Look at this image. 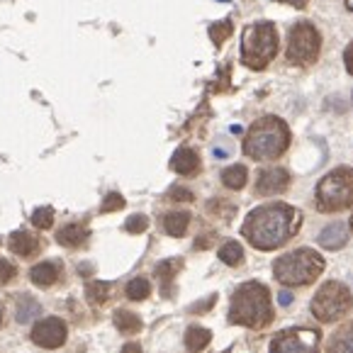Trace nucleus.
I'll return each instance as SVG.
<instances>
[{"mask_svg":"<svg viewBox=\"0 0 353 353\" xmlns=\"http://www.w3.org/2000/svg\"><path fill=\"white\" fill-rule=\"evenodd\" d=\"M302 222V214L295 208L283 203L263 205L256 208L254 212L246 217L241 234H244L249 244L261 251H273L283 246L292 234L297 232Z\"/></svg>","mask_w":353,"mask_h":353,"instance_id":"f257e3e1","label":"nucleus"},{"mask_svg":"<svg viewBox=\"0 0 353 353\" xmlns=\"http://www.w3.org/2000/svg\"><path fill=\"white\" fill-rule=\"evenodd\" d=\"M290 144V130L281 117H261L251 125L244 139V154L254 161H273L285 154Z\"/></svg>","mask_w":353,"mask_h":353,"instance_id":"f03ea898","label":"nucleus"},{"mask_svg":"<svg viewBox=\"0 0 353 353\" xmlns=\"http://www.w3.org/2000/svg\"><path fill=\"white\" fill-rule=\"evenodd\" d=\"M270 319H273V310H270L268 288L261 283H244L241 288H236L229 305V322L259 329L265 327Z\"/></svg>","mask_w":353,"mask_h":353,"instance_id":"7ed1b4c3","label":"nucleus"},{"mask_svg":"<svg viewBox=\"0 0 353 353\" xmlns=\"http://www.w3.org/2000/svg\"><path fill=\"white\" fill-rule=\"evenodd\" d=\"M324 270V259L314 249H295L273 263V276L281 285L295 288L317 281Z\"/></svg>","mask_w":353,"mask_h":353,"instance_id":"20e7f679","label":"nucleus"},{"mask_svg":"<svg viewBox=\"0 0 353 353\" xmlns=\"http://www.w3.org/2000/svg\"><path fill=\"white\" fill-rule=\"evenodd\" d=\"M278 54V34L276 27L270 22H256V25L246 27L244 37H241V61L244 66L261 71L265 68L273 57Z\"/></svg>","mask_w":353,"mask_h":353,"instance_id":"39448f33","label":"nucleus"},{"mask_svg":"<svg viewBox=\"0 0 353 353\" xmlns=\"http://www.w3.org/2000/svg\"><path fill=\"white\" fill-rule=\"evenodd\" d=\"M353 203V168L341 166L319 181L317 208L322 212H339Z\"/></svg>","mask_w":353,"mask_h":353,"instance_id":"423d86ee","label":"nucleus"},{"mask_svg":"<svg viewBox=\"0 0 353 353\" xmlns=\"http://www.w3.org/2000/svg\"><path fill=\"white\" fill-rule=\"evenodd\" d=\"M351 290H348L343 283L332 281L324 283L317 292H314V300H312V314L322 322H336L351 310Z\"/></svg>","mask_w":353,"mask_h":353,"instance_id":"0eeeda50","label":"nucleus"},{"mask_svg":"<svg viewBox=\"0 0 353 353\" xmlns=\"http://www.w3.org/2000/svg\"><path fill=\"white\" fill-rule=\"evenodd\" d=\"M319 49H322V39L314 25L310 22H297L290 30V39H288V61L292 66H312L319 59Z\"/></svg>","mask_w":353,"mask_h":353,"instance_id":"6e6552de","label":"nucleus"},{"mask_svg":"<svg viewBox=\"0 0 353 353\" xmlns=\"http://www.w3.org/2000/svg\"><path fill=\"white\" fill-rule=\"evenodd\" d=\"M268 353H319V334L314 329H285L273 336Z\"/></svg>","mask_w":353,"mask_h":353,"instance_id":"1a4fd4ad","label":"nucleus"},{"mask_svg":"<svg viewBox=\"0 0 353 353\" xmlns=\"http://www.w3.org/2000/svg\"><path fill=\"white\" fill-rule=\"evenodd\" d=\"M30 339L42 348H59L66 343V324L59 317H47L32 327Z\"/></svg>","mask_w":353,"mask_h":353,"instance_id":"9d476101","label":"nucleus"},{"mask_svg":"<svg viewBox=\"0 0 353 353\" xmlns=\"http://www.w3.org/2000/svg\"><path fill=\"white\" fill-rule=\"evenodd\" d=\"M290 185V173L285 168H263L256 178V192L259 195H278Z\"/></svg>","mask_w":353,"mask_h":353,"instance_id":"9b49d317","label":"nucleus"},{"mask_svg":"<svg viewBox=\"0 0 353 353\" xmlns=\"http://www.w3.org/2000/svg\"><path fill=\"white\" fill-rule=\"evenodd\" d=\"M319 246L327 251H339L346 246L348 241V227L346 222H332L329 227H324L322 232H319Z\"/></svg>","mask_w":353,"mask_h":353,"instance_id":"f8f14e48","label":"nucleus"},{"mask_svg":"<svg viewBox=\"0 0 353 353\" xmlns=\"http://www.w3.org/2000/svg\"><path fill=\"white\" fill-rule=\"evenodd\" d=\"M171 168L176 173H181V176H195L200 171V156L192 149H188V146H183V149H178L173 154Z\"/></svg>","mask_w":353,"mask_h":353,"instance_id":"ddd939ff","label":"nucleus"},{"mask_svg":"<svg viewBox=\"0 0 353 353\" xmlns=\"http://www.w3.org/2000/svg\"><path fill=\"white\" fill-rule=\"evenodd\" d=\"M59 273H61V265L57 261H42L30 270V281L39 288H49L59 281Z\"/></svg>","mask_w":353,"mask_h":353,"instance_id":"4468645a","label":"nucleus"},{"mask_svg":"<svg viewBox=\"0 0 353 353\" xmlns=\"http://www.w3.org/2000/svg\"><path fill=\"white\" fill-rule=\"evenodd\" d=\"M88 236H90L88 227L81 222L66 224V227H61L57 232V241L63 246H83L85 241H88Z\"/></svg>","mask_w":353,"mask_h":353,"instance_id":"2eb2a0df","label":"nucleus"},{"mask_svg":"<svg viewBox=\"0 0 353 353\" xmlns=\"http://www.w3.org/2000/svg\"><path fill=\"white\" fill-rule=\"evenodd\" d=\"M10 251L22 256V259H30V256H34L37 251H39V241H37L30 232L20 229V232L10 234Z\"/></svg>","mask_w":353,"mask_h":353,"instance_id":"dca6fc26","label":"nucleus"},{"mask_svg":"<svg viewBox=\"0 0 353 353\" xmlns=\"http://www.w3.org/2000/svg\"><path fill=\"white\" fill-rule=\"evenodd\" d=\"M188 224H190V212H183V210L163 214V219H161L163 232L171 234V236H183V234L188 232Z\"/></svg>","mask_w":353,"mask_h":353,"instance_id":"f3484780","label":"nucleus"},{"mask_svg":"<svg viewBox=\"0 0 353 353\" xmlns=\"http://www.w3.org/2000/svg\"><path fill=\"white\" fill-rule=\"evenodd\" d=\"M329 353H353V324H346L339 332H334L329 341Z\"/></svg>","mask_w":353,"mask_h":353,"instance_id":"a211bd4d","label":"nucleus"},{"mask_svg":"<svg viewBox=\"0 0 353 353\" xmlns=\"http://www.w3.org/2000/svg\"><path fill=\"white\" fill-rule=\"evenodd\" d=\"M210 339H212L210 329L190 327V329L185 332V348H188V353H200V351H203V348L210 343Z\"/></svg>","mask_w":353,"mask_h":353,"instance_id":"6ab92c4d","label":"nucleus"},{"mask_svg":"<svg viewBox=\"0 0 353 353\" xmlns=\"http://www.w3.org/2000/svg\"><path fill=\"white\" fill-rule=\"evenodd\" d=\"M39 312H42V307L27 295H22L20 300L15 302V319L20 324H27V322H32V319H37L39 317Z\"/></svg>","mask_w":353,"mask_h":353,"instance_id":"aec40b11","label":"nucleus"},{"mask_svg":"<svg viewBox=\"0 0 353 353\" xmlns=\"http://www.w3.org/2000/svg\"><path fill=\"white\" fill-rule=\"evenodd\" d=\"M114 327L120 329L122 334H127V336H132V334L141 332V319L127 310H117L114 312Z\"/></svg>","mask_w":353,"mask_h":353,"instance_id":"412c9836","label":"nucleus"},{"mask_svg":"<svg viewBox=\"0 0 353 353\" xmlns=\"http://www.w3.org/2000/svg\"><path fill=\"white\" fill-rule=\"evenodd\" d=\"M246 178H249L246 166H229L222 171V183L229 190H241V188L246 185Z\"/></svg>","mask_w":353,"mask_h":353,"instance_id":"4be33fe9","label":"nucleus"},{"mask_svg":"<svg viewBox=\"0 0 353 353\" xmlns=\"http://www.w3.org/2000/svg\"><path fill=\"white\" fill-rule=\"evenodd\" d=\"M219 261H224L227 265H239L244 261V249L239 241H224L219 249Z\"/></svg>","mask_w":353,"mask_h":353,"instance_id":"5701e85b","label":"nucleus"},{"mask_svg":"<svg viewBox=\"0 0 353 353\" xmlns=\"http://www.w3.org/2000/svg\"><path fill=\"white\" fill-rule=\"evenodd\" d=\"M110 283L105 281H90L88 285H85V297H88L90 302H95V305H103L105 300L110 297Z\"/></svg>","mask_w":353,"mask_h":353,"instance_id":"b1692460","label":"nucleus"},{"mask_svg":"<svg viewBox=\"0 0 353 353\" xmlns=\"http://www.w3.org/2000/svg\"><path fill=\"white\" fill-rule=\"evenodd\" d=\"M151 292V283L146 278H134V281L127 283V297L130 300H146Z\"/></svg>","mask_w":353,"mask_h":353,"instance_id":"393cba45","label":"nucleus"},{"mask_svg":"<svg viewBox=\"0 0 353 353\" xmlns=\"http://www.w3.org/2000/svg\"><path fill=\"white\" fill-rule=\"evenodd\" d=\"M178 270H181V261L171 259V261H163V263L156 265V276L161 278V283H171Z\"/></svg>","mask_w":353,"mask_h":353,"instance_id":"a878e982","label":"nucleus"},{"mask_svg":"<svg viewBox=\"0 0 353 353\" xmlns=\"http://www.w3.org/2000/svg\"><path fill=\"white\" fill-rule=\"evenodd\" d=\"M32 224L37 229H49L54 224V210L52 208H39L32 212Z\"/></svg>","mask_w":353,"mask_h":353,"instance_id":"bb28decb","label":"nucleus"},{"mask_svg":"<svg viewBox=\"0 0 353 353\" xmlns=\"http://www.w3.org/2000/svg\"><path fill=\"white\" fill-rule=\"evenodd\" d=\"M122 208H125V198L120 192H110L108 198L103 200V205H100V212H117Z\"/></svg>","mask_w":353,"mask_h":353,"instance_id":"cd10ccee","label":"nucleus"},{"mask_svg":"<svg viewBox=\"0 0 353 353\" xmlns=\"http://www.w3.org/2000/svg\"><path fill=\"white\" fill-rule=\"evenodd\" d=\"M146 227H149V219H146L144 214H132L125 222V232H130V234H141V232H146Z\"/></svg>","mask_w":353,"mask_h":353,"instance_id":"c85d7f7f","label":"nucleus"},{"mask_svg":"<svg viewBox=\"0 0 353 353\" xmlns=\"http://www.w3.org/2000/svg\"><path fill=\"white\" fill-rule=\"evenodd\" d=\"M229 32H232V22H219V25L210 27V34H212V42L214 44H222L224 39L229 37Z\"/></svg>","mask_w":353,"mask_h":353,"instance_id":"c756f323","label":"nucleus"},{"mask_svg":"<svg viewBox=\"0 0 353 353\" xmlns=\"http://www.w3.org/2000/svg\"><path fill=\"white\" fill-rule=\"evenodd\" d=\"M15 276H17V268H15V265H12L8 259H0V285L10 283Z\"/></svg>","mask_w":353,"mask_h":353,"instance_id":"7c9ffc66","label":"nucleus"},{"mask_svg":"<svg viewBox=\"0 0 353 353\" xmlns=\"http://www.w3.org/2000/svg\"><path fill=\"white\" fill-rule=\"evenodd\" d=\"M168 200H185V203H190L192 192L188 190V188H171V192H168Z\"/></svg>","mask_w":353,"mask_h":353,"instance_id":"2f4dec72","label":"nucleus"},{"mask_svg":"<svg viewBox=\"0 0 353 353\" xmlns=\"http://www.w3.org/2000/svg\"><path fill=\"white\" fill-rule=\"evenodd\" d=\"M214 300H217V295H210L205 302H200V305H192L190 307V312H205V310H210V307L214 305Z\"/></svg>","mask_w":353,"mask_h":353,"instance_id":"473e14b6","label":"nucleus"},{"mask_svg":"<svg viewBox=\"0 0 353 353\" xmlns=\"http://www.w3.org/2000/svg\"><path fill=\"white\" fill-rule=\"evenodd\" d=\"M343 59H346V68L353 73V42L348 44V49H346V54H343Z\"/></svg>","mask_w":353,"mask_h":353,"instance_id":"72a5a7b5","label":"nucleus"},{"mask_svg":"<svg viewBox=\"0 0 353 353\" xmlns=\"http://www.w3.org/2000/svg\"><path fill=\"white\" fill-rule=\"evenodd\" d=\"M122 353H141V346L137 341H130L122 346Z\"/></svg>","mask_w":353,"mask_h":353,"instance_id":"f704fd0d","label":"nucleus"},{"mask_svg":"<svg viewBox=\"0 0 353 353\" xmlns=\"http://www.w3.org/2000/svg\"><path fill=\"white\" fill-rule=\"evenodd\" d=\"M278 302H281L283 307H288L292 302V295L288 290H281V295H278Z\"/></svg>","mask_w":353,"mask_h":353,"instance_id":"c9c22d12","label":"nucleus"},{"mask_svg":"<svg viewBox=\"0 0 353 353\" xmlns=\"http://www.w3.org/2000/svg\"><path fill=\"white\" fill-rule=\"evenodd\" d=\"M283 3H290V6H295V8H305L307 6V0H283Z\"/></svg>","mask_w":353,"mask_h":353,"instance_id":"e433bc0d","label":"nucleus"},{"mask_svg":"<svg viewBox=\"0 0 353 353\" xmlns=\"http://www.w3.org/2000/svg\"><path fill=\"white\" fill-rule=\"evenodd\" d=\"M0 324H3V307H0Z\"/></svg>","mask_w":353,"mask_h":353,"instance_id":"4c0bfd02","label":"nucleus"}]
</instances>
